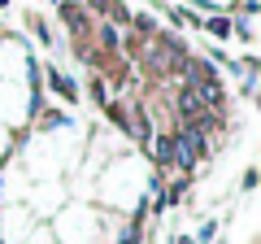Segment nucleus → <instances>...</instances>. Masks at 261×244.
I'll use <instances>...</instances> for the list:
<instances>
[{"mask_svg": "<svg viewBox=\"0 0 261 244\" xmlns=\"http://www.w3.org/2000/svg\"><path fill=\"white\" fill-rule=\"evenodd\" d=\"M27 244H57V240H53V231H35Z\"/></svg>", "mask_w": 261, "mask_h": 244, "instance_id": "f257e3e1", "label": "nucleus"}]
</instances>
